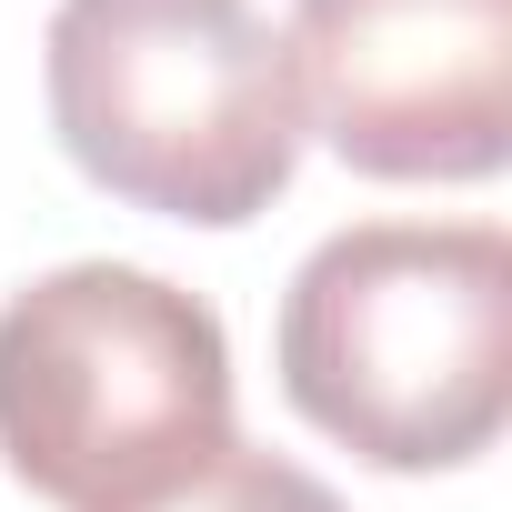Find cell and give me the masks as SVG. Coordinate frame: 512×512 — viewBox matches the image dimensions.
<instances>
[{
	"instance_id": "obj_1",
	"label": "cell",
	"mask_w": 512,
	"mask_h": 512,
	"mask_svg": "<svg viewBox=\"0 0 512 512\" xmlns=\"http://www.w3.org/2000/svg\"><path fill=\"white\" fill-rule=\"evenodd\" d=\"M282 392L372 472H462L512 412V241L492 221H352L282 292Z\"/></svg>"
},
{
	"instance_id": "obj_2",
	"label": "cell",
	"mask_w": 512,
	"mask_h": 512,
	"mask_svg": "<svg viewBox=\"0 0 512 512\" xmlns=\"http://www.w3.org/2000/svg\"><path fill=\"white\" fill-rule=\"evenodd\" d=\"M51 131L131 211L241 231L302 171V81L251 0H61Z\"/></svg>"
},
{
	"instance_id": "obj_3",
	"label": "cell",
	"mask_w": 512,
	"mask_h": 512,
	"mask_svg": "<svg viewBox=\"0 0 512 512\" xmlns=\"http://www.w3.org/2000/svg\"><path fill=\"white\" fill-rule=\"evenodd\" d=\"M231 442L221 312L131 262H61L0 302V462L61 512H121Z\"/></svg>"
},
{
	"instance_id": "obj_4",
	"label": "cell",
	"mask_w": 512,
	"mask_h": 512,
	"mask_svg": "<svg viewBox=\"0 0 512 512\" xmlns=\"http://www.w3.org/2000/svg\"><path fill=\"white\" fill-rule=\"evenodd\" d=\"M302 131L362 181H492L512 161V0H292Z\"/></svg>"
},
{
	"instance_id": "obj_5",
	"label": "cell",
	"mask_w": 512,
	"mask_h": 512,
	"mask_svg": "<svg viewBox=\"0 0 512 512\" xmlns=\"http://www.w3.org/2000/svg\"><path fill=\"white\" fill-rule=\"evenodd\" d=\"M121 512H342V492L322 472H302V462H282V452L231 432L221 452H201L191 472H171L161 492H141Z\"/></svg>"
}]
</instances>
